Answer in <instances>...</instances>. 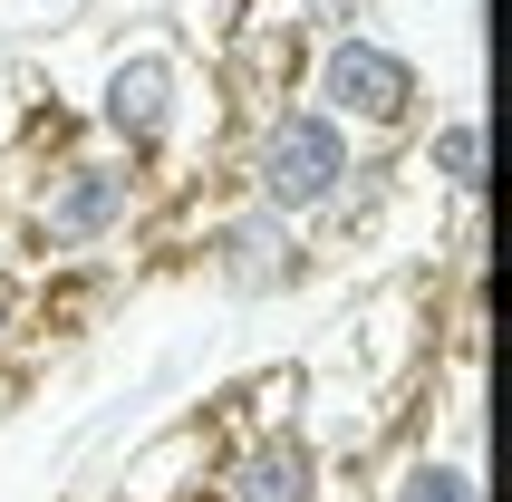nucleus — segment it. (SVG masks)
Instances as JSON below:
<instances>
[{
    "instance_id": "1",
    "label": "nucleus",
    "mask_w": 512,
    "mask_h": 502,
    "mask_svg": "<svg viewBox=\"0 0 512 502\" xmlns=\"http://www.w3.org/2000/svg\"><path fill=\"white\" fill-rule=\"evenodd\" d=\"M368 155L377 145H358L339 116H319L310 97H281V107L242 116V136L223 155V194L261 203V213H281L300 232H329L368 184Z\"/></svg>"
},
{
    "instance_id": "2",
    "label": "nucleus",
    "mask_w": 512,
    "mask_h": 502,
    "mask_svg": "<svg viewBox=\"0 0 512 502\" xmlns=\"http://www.w3.org/2000/svg\"><path fill=\"white\" fill-rule=\"evenodd\" d=\"M203 97H213V78L194 68V49L174 29H126V39H107L97 78H87V145L165 174L174 155H194V107Z\"/></svg>"
},
{
    "instance_id": "3",
    "label": "nucleus",
    "mask_w": 512,
    "mask_h": 502,
    "mask_svg": "<svg viewBox=\"0 0 512 502\" xmlns=\"http://www.w3.org/2000/svg\"><path fill=\"white\" fill-rule=\"evenodd\" d=\"M145 203H155V174L107 155V145H68V155H39L20 184V251L39 271L58 261H107L126 232L145 223Z\"/></svg>"
},
{
    "instance_id": "4",
    "label": "nucleus",
    "mask_w": 512,
    "mask_h": 502,
    "mask_svg": "<svg viewBox=\"0 0 512 502\" xmlns=\"http://www.w3.org/2000/svg\"><path fill=\"white\" fill-rule=\"evenodd\" d=\"M300 97H310L319 116H339L358 145H406L435 116L426 58L406 49V39H387V29H368V20H329V29H319Z\"/></svg>"
},
{
    "instance_id": "5",
    "label": "nucleus",
    "mask_w": 512,
    "mask_h": 502,
    "mask_svg": "<svg viewBox=\"0 0 512 502\" xmlns=\"http://www.w3.org/2000/svg\"><path fill=\"white\" fill-rule=\"evenodd\" d=\"M194 271L223 290L232 309H271V300H300L319 280V232H300V223H281V213H261V203H242V194H223L213 213L194 223Z\"/></svg>"
},
{
    "instance_id": "6",
    "label": "nucleus",
    "mask_w": 512,
    "mask_h": 502,
    "mask_svg": "<svg viewBox=\"0 0 512 502\" xmlns=\"http://www.w3.org/2000/svg\"><path fill=\"white\" fill-rule=\"evenodd\" d=\"M310 49H319V20L300 10V0H242V20L223 29V49L203 58V78H213V97H232V107L252 116V107L300 97Z\"/></svg>"
},
{
    "instance_id": "7",
    "label": "nucleus",
    "mask_w": 512,
    "mask_h": 502,
    "mask_svg": "<svg viewBox=\"0 0 512 502\" xmlns=\"http://www.w3.org/2000/svg\"><path fill=\"white\" fill-rule=\"evenodd\" d=\"M213 493L223 502H329V454L310 425H242L213 454Z\"/></svg>"
},
{
    "instance_id": "8",
    "label": "nucleus",
    "mask_w": 512,
    "mask_h": 502,
    "mask_svg": "<svg viewBox=\"0 0 512 502\" xmlns=\"http://www.w3.org/2000/svg\"><path fill=\"white\" fill-rule=\"evenodd\" d=\"M406 165L397 174L406 194H426V203H455V213H474L484 203V165H493V136H484V107H435L416 136H406Z\"/></svg>"
},
{
    "instance_id": "9",
    "label": "nucleus",
    "mask_w": 512,
    "mask_h": 502,
    "mask_svg": "<svg viewBox=\"0 0 512 502\" xmlns=\"http://www.w3.org/2000/svg\"><path fill=\"white\" fill-rule=\"evenodd\" d=\"M213 425H165L155 445L126 454V474H116V502H184L203 474H213Z\"/></svg>"
},
{
    "instance_id": "10",
    "label": "nucleus",
    "mask_w": 512,
    "mask_h": 502,
    "mask_svg": "<svg viewBox=\"0 0 512 502\" xmlns=\"http://www.w3.org/2000/svg\"><path fill=\"white\" fill-rule=\"evenodd\" d=\"M368 502H484V464L464 445H406L377 464Z\"/></svg>"
},
{
    "instance_id": "11",
    "label": "nucleus",
    "mask_w": 512,
    "mask_h": 502,
    "mask_svg": "<svg viewBox=\"0 0 512 502\" xmlns=\"http://www.w3.org/2000/svg\"><path fill=\"white\" fill-rule=\"evenodd\" d=\"M20 338H29V271L0 251V358H10Z\"/></svg>"
},
{
    "instance_id": "12",
    "label": "nucleus",
    "mask_w": 512,
    "mask_h": 502,
    "mask_svg": "<svg viewBox=\"0 0 512 502\" xmlns=\"http://www.w3.org/2000/svg\"><path fill=\"white\" fill-rule=\"evenodd\" d=\"M97 0H0V29H49V20H78Z\"/></svg>"
}]
</instances>
